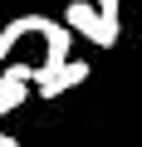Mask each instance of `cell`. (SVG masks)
<instances>
[{
  "label": "cell",
  "mask_w": 142,
  "mask_h": 147,
  "mask_svg": "<svg viewBox=\"0 0 142 147\" xmlns=\"http://www.w3.org/2000/svg\"><path fill=\"white\" fill-rule=\"evenodd\" d=\"M30 34H44V64L34 69V79H44V74H54V69L69 64V44H74V34H69L59 20H49V15H30Z\"/></svg>",
  "instance_id": "6da1fadb"
},
{
  "label": "cell",
  "mask_w": 142,
  "mask_h": 147,
  "mask_svg": "<svg viewBox=\"0 0 142 147\" xmlns=\"http://www.w3.org/2000/svg\"><path fill=\"white\" fill-rule=\"evenodd\" d=\"M30 79H34L30 64H5V69H0V118H10L25 103V84Z\"/></svg>",
  "instance_id": "7a4b0ae2"
},
{
  "label": "cell",
  "mask_w": 142,
  "mask_h": 147,
  "mask_svg": "<svg viewBox=\"0 0 142 147\" xmlns=\"http://www.w3.org/2000/svg\"><path fill=\"white\" fill-rule=\"evenodd\" d=\"M83 79H88V64L69 59L64 69H54V74H44V79H39V98H59V93H69V88H79Z\"/></svg>",
  "instance_id": "3957f363"
},
{
  "label": "cell",
  "mask_w": 142,
  "mask_h": 147,
  "mask_svg": "<svg viewBox=\"0 0 142 147\" xmlns=\"http://www.w3.org/2000/svg\"><path fill=\"white\" fill-rule=\"evenodd\" d=\"M64 30L98 44V15H93V0H74V5L64 10Z\"/></svg>",
  "instance_id": "277c9868"
},
{
  "label": "cell",
  "mask_w": 142,
  "mask_h": 147,
  "mask_svg": "<svg viewBox=\"0 0 142 147\" xmlns=\"http://www.w3.org/2000/svg\"><path fill=\"white\" fill-rule=\"evenodd\" d=\"M93 15H98V49H113L118 34H122V10H118V0H98Z\"/></svg>",
  "instance_id": "5b68a950"
},
{
  "label": "cell",
  "mask_w": 142,
  "mask_h": 147,
  "mask_svg": "<svg viewBox=\"0 0 142 147\" xmlns=\"http://www.w3.org/2000/svg\"><path fill=\"white\" fill-rule=\"evenodd\" d=\"M25 34H30V15H20V20H10L5 30H0V69H5V59H10V49H15V44H20Z\"/></svg>",
  "instance_id": "8992f818"
},
{
  "label": "cell",
  "mask_w": 142,
  "mask_h": 147,
  "mask_svg": "<svg viewBox=\"0 0 142 147\" xmlns=\"http://www.w3.org/2000/svg\"><path fill=\"white\" fill-rule=\"evenodd\" d=\"M0 147H20V142H15V137H5V132H0Z\"/></svg>",
  "instance_id": "52a82bcc"
}]
</instances>
